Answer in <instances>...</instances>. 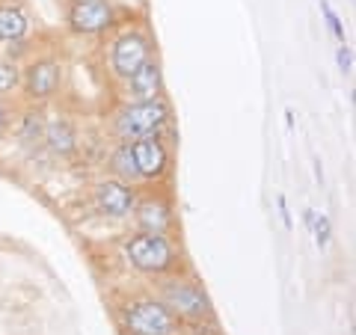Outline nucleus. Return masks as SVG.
Masks as SVG:
<instances>
[{"instance_id":"f257e3e1","label":"nucleus","mask_w":356,"mask_h":335,"mask_svg":"<svg viewBox=\"0 0 356 335\" xmlns=\"http://www.w3.org/2000/svg\"><path fill=\"white\" fill-rule=\"evenodd\" d=\"M122 261H125L134 273L146 276V279H161L170 276L175 270H181L184 255H181V243L172 234H149V231H128L122 238Z\"/></svg>"},{"instance_id":"f03ea898","label":"nucleus","mask_w":356,"mask_h":335,"mask_svg":"<svg viewBox=\"0 0 356 335\" xmlns=\"http://www.w3.org/2000/svg\"><path fill=\"white\" fill-rule=\"evenodd\" d=\"M154 297H158L184 327L214 320V303H211L202 279H199L191 267H181V270H175L170 276L154 279Z\"/></svg>"},{"instance_id":"7ed1b4c3","label":"nucleus","mask_w":356,"mask_h":335,"mask_svg":"<svg viewBox=\"0 0 356 335\" xmlns=\"http://www.w3.org/2000/svg\"><path fill=\"white\" fill-rule=\"evenodd\" d=\"M172 131V107L166 98L152 101H122L110 116V133L116 142H134L143 137H163Z\"/></svg>"},{"instance_id":"20e7f679","label":"nucleus","mask_w":356,"mask_h":335,"mask_svg":"<svg viewBox=\"0 0 356 335\" xmlns=\"http://www.w3.org/2000/svg\"><path fill=\"white\" fill-rule=\"evenodd\" d=\"M104 39H107L104 44L107 74L122 86H125V81L143 63L154 57V36L149 33L146 24H119Z\"/></svg>"},{"instance_id":"39448f33","label":"nucleus","mask_w":356,"mask_h":335,"mask_svg":"<svg viewBox=\"0 0 356 335\" xmlns=\"http://www.w3.org/2000/svg\"><path fill=\"white\" fill-rule=\"evenodd\" d=\"M116 318L125 335H184V323L154 294H134L122 300Z\"/></svg>"},{"instance_id":"423d86ee","label":"nucleus","mask_w":356,"mask_h":335,"mask_svg":"<svg viewBox=\"0 0 356 335\" xmlns=\"http://www.w3.org/2000/svg\"><path fill=\"white\" fill-rule=\"evenodd\" d=\"M63 24L77 39H104L122 21L116 0H65Z\"/></svg>"},{"instance_id":"0eeeda50","label":"nucleus","mask_w":356,"mask_h":335,"mask_svg":"<svg viewBox=\"0 0 356 335\" xmlns=\"http://www.w3.org/2000/svg\"><path fill=\"white\" fill-rule=\"evenodd\" d=\"M65 83V63L57 54H33V57L21 65V89L24 104H51L54 98L63 92Z\"/></svg>"},{"instance_id":"6e6552de","label":"nucleus","mask_w":356,"mask_h":335,"mask_svg":"<svg viewBox=\"0 0 356 335\" xmlns=\"http://www.w3.org/2000/svg\"><path fill=\"white\" fill-rule=\"evenodd\" d=\"M131 226L134 231H149V234H172L178 229V211L172 196L158 184L149 190H140L137 205L131 214Z\"/></svg>"},{"instance_id":"1a4fd4ad","label":"nucleus","mask_w":356,"mask_h":335,"mask_svg":"<svg viewBox=\"0 0 356 335\" xmlns=\"http://www.w3.org/2000/svg\"><path fill=\"white\" fill-rule=\"evenodd\" d=\"M137 178L146 187H158L172 175V149L163 137H143L131 142Z\"/></svg>"},{"instance_id":"9d476101","label":"nucleus","mask_w":356,"mask_h":335,"mask_svg":"<svg viewBox=\"0 0 356 335\" xmlns=\"http://www.w3.org/2000/svg\"><path fill=\"white\" fill-rule=\"evenodd\" d=\"M137 196H140V184L119 181V178H113V175L98 178V181L92 184V190H89L95 214H102L107 220H131L134 205H137Z\"/></svg>"},{"instance_id":"9b49d317","label":"nucleus","mask_w":356,"mask_h":335,"mask_svg":"<svg viewBox=\"0 0 356 335\" xmlns=\"http://www.w3.org/2000/svg\"><path fill=\"white\" fill-rule=\"evenodd\" d=\"M42 146L57 161H72L74 154L81 152V133H77V125L65 113H48V119H44Z\"/></svg>"},{"instance_id":"f8f14e48","label":"nucleus","mask_w":356,"mask_h":335,"mask_svg":"<svg viewBox=\"0 0 356 335\" xmlns=\"http://www.w3.org/2000/svg\"><path fill=\"white\" fill-rule=\"evenodd\" d=\"M125 95L128 101H152V98H163V65L154 54L152 60H146L125 81Z\"/></svg>"},{"instance_id":"ddd939ff","label":"nucleus","mask_w":356,"mask_h":335,"mask_svg":"<svg viewBox=\"0 0 356 335\" xmlns=\"http://www.w3.org/2000/svg\"><path fill=\"white\" fill-rule=\"evenodd\" d=\"M44 119H48V110L44 107L24 104L21 110H15V119H13V128L9 131H15V140L24 149H39L42 133H44Z\"/></svg>"},{"instance_id":"4468645a","label":"nucleus","mask_w":356,"mask_h":335,"mask_svg":"<svg viewBox=\"0 0 356 335\" xmlns=\"http://www.w3.org/2000/svg\"><path fill=\"white\" fill-rule=\"evenodd\" d=\"M33 18L18 0H0V44L33 36Z\"/></svg>"},{"instance_id":"2eb2a0df","label":"nucleus","mask_w":356,"mask_h":335,"mask_svg":"<svg viewBox=\"0 0 356 335\" xmlns=\"http://www.w3.org/2000/svg\"><path fill=\"white\" fill-rule=\"evenodd\" d=\"M107 175L119 178L128 184H140L137 178V166H134V154H131V142H116L107 154Z\"/></svg>"},{"instance_id":"dca6fc26","label":"nucleus","mask_w":356,"mask_h":335,"mask_svg":"<svg viewBox=\"0 0 356 335\" xmlns=\"http://www.w3.org/2000/svg\"><path fill=\"white\" fill-rule=\"evenodd\" d=\"M33 54H39V44H36V39H33V36L15 39L9 44H0V57L9 60V63H15V65H24Z\"/></svg>"},{"instance_id":"f3484780","label":"nucleus","mask_w":356,"mask_h":335,"mask_svg":"<svg viewBox=\"0 0 356 335\" xmlns=\"http://www.w3.org/2000/svg\"><path fill=\"white\" fill-rule=\"evenodd\" d=\"M21 89V65L0 57V98H13Z\"/></svg>"},{"instance_id":"a211bd4d","label":"nucleus","mask_w":356,"mask_h":335,"mask_svg":"<svg viewBox=\"0 0 356 335\" xmlns=\"http://www.w3.org/2000/svg\"><path fill=\"white\" fill-rule=\"evenodd\" d=\"M309 231H312V238H315L318 250H327V247H330L332 226H330V217H327V214H318V211H315V217H312V226H309Z\"/></svg>"},{"instance_id":"6ab92c4d","label":"nucleus","mask_w":356,"mask_h":335,"mask_svg":"<svg viewBox=\"0 0 356 335\" xmlns=\"http://www.w3.org/2000/svg\"><path fill=\"white\" fill-rule=\"evenodd\" d=\"M321 13H324V18H327V24H330V33L332 36H336L339 42H348V36H344V24H341V18L332 13V6L330 3H324V0H321Z\"/></svg>"},{"instance_id":"aec40b11","label":"nucleus","mask_w":356,"mask_h":335,"mask_svg":"<svg viewBox=\"0 0 356 335\" xmlns=\"http://www.w3.org/2000/svg\"><path fill=\"white\" fill-rule=\"evenodd\" d=\"M15 104H13V98H0V137L13 128V119H15Z\"/></svg>"},{"instance_id":"412c9836","label":"nucleus","mask_w":356,"mask_h":335,"mask_svg":"<svg viewBox=\"0 0 356 335\" xmlns=\"http://www.w3.org/2000/svg\"><path fill=\"white\" fill-rule=\"evenodd\" d=\"M336 60H339V69H341V74H350V72H353V51L348 48V42H339Z\"/></svg>"},{"instance_id":"4be33fe9","label":"nucleus","mask_w":356,"mask_h":335,"mask_svg":"<svg viewBox=\"0 0 356 335\" xmlns=\"http://www.w3.org/2000/svg\"><path fill=\"white\" fill-rule=\"evenodd\" d=\"M276 208H280V217H282V226L291 231L294 229V222H291V214H288V202H285V196H276Z\"/></svg>"},{"instance_id":"5701e85b","label":"nucleus","mask_w":356,"mask_h":335,"mask_svg":"<svg viewBox=\"0 0 356 335\" xmlns=\"http://www.w3.org/2000/svg\"><path fill=\"white\" fill-rule=\"evenodd\" d=\"M315 178H318V184H324V166H321L318 158H315Z\"/></svg>"},{"instance_id":"b1692460","label":"nucleus","mask_w":356,"mask_h":335,"mask_svg":"<svg viewBox=\"0 0 356 335\" xmlns=\"http://www.w3.org/2000/svg\"><path fill=\"white\" fill-rule=\"evenodd\" d=\"M285 125H288V131H294V110L291 107L285 110Z\"/></svg>"}]
</instances>
